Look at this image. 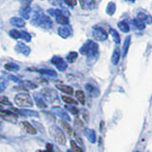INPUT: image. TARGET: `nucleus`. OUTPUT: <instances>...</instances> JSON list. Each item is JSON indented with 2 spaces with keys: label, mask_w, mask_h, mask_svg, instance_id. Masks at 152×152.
I'll use <instances>...</instances> for the list:
<instances>
[{
  "label": "nucleus",
  "mask_w": 152,
  "mask_h": 152,
  "mask_svg": "<svg viewBox=\"0 0 152 152\" xmlns=\"http://www.w3.org/2000/svg\"><path fill=\"white\" fill-rule=\"evenodd\" d=\"M31 22L32 25L36 27H41L43 28H46V30H49L52 26L51 19L42 12H35Z\"/></svg>",
  "instance_id": "nucleus-1"
},
{
  "label": "nucleus",
  "mask_w": 152,
  "mask_h": 152,
  "mask_svg": "<svg viewBox=\"0 0 152 152\" xmlns=\"http://www.w3.org/2000/svg\"><path fill=\"white\" fill-rule=\"evenodd\" d=\"M98 48V45L94 41L88 40L80 49V53L85 56H88V58H91V57L97 55Z\"/></svg>",
  "instance_id": "nucleus-2"
},
{
  "label": "nucleus",
  "mask_w": 152,
  "mask_h": 152,
  "mask_svg": "<svg viewBox=\"0 0 152 152\" xmlns=\"http://www.w3.org/2000/svg\"><path fill=\"white\" fill-rule=\"evenodd\" d=\"M14 102H15V104L18 107H31L33 104L32 99L28 93H20L16 95L15 99H14Z\"/></svg>",
  "instance_id": "nucleus-3"
},
{
  "label": "nucleus",
  "mask_w": 152,
  "mask_h": 152,
  "mask_svg": "<svg viewBox=\"0 0 152 152\" xmlns=\"http://www.w3.org/2000/svg\"><path fill=\"white\" fill-rule=\"evenodd\" d=\"M50 133L51 137L53 138L54 141L57 142V144L64 145H66V136L64 135L63 131H62L59 127H57L55 126H52L50 127Z\"/></svg>",
  "instance_id": "nucleus-4"
},
{
  "label": "nucleus",
  "mask_w": 152,
  "mask_h": 152,
  "mask_svg": "<svg viewBox=\"0 0 152 152\" xmlns=\"http://www.w3.org/2000/svg\"><path fill=\"white\" fill-rule=\"evenodd\" d=\"M93 38L97 41H104L107 39L108 34L107 32L104 30L103 28L99 27V26H95L93 27V32H92Z\"/></svg>",
  "instance_id": "nucleus-5"
},
{
  "label": "nucleus",
  "mask_w": 152,
  "mask_h": 152,
  "mask_svg": "<svg viewBox=\"0 0 152 152\" xmlns=\"http://www.w3.org/2000/svg\"><path fill=\"white\" fill-rule=\"evenodd\" d=\"M0 118H2L3 120L11 122V123H16L17 117L15 113L11 110H1L0 111Z\"/></svg>",
  "instance_id": "nucleus-6"
},
{
  "label": "nucleus",
  "mask_w": 152,
  "mask_h": 152,
  "mask_svg": "<svg viewBox=\"0 0 152 152\" xmlns=\"http://www.w3.org/2000/svg\"><path fill=\"white\" fill-rule=\"evenodd\" d=\"M51 63L53 64L57 69L60 71H64L68 68V64L64 61L63 58H61L59 56H53L51 59Z\"/></svg>",
  "instance_id": "nucleus-7"
},
{
  "label": "nucleus",
  "mask_w": 152,
  "mask_h": 152,
  "mask_svg": "<svg viewBox=\"0 0 152 152\" xmlns=\"http://www.w3.org/2000/svg\"><path fill=\"white\" fill-rule=\"evenodd\" d=\"M15 50L17 52H19V53L26 55V56H28L31 53V48L25 45L24 43H18V44L15 46Z\"/></svg>",
  "instance_id": "nucleus-8"
},
{
  "label": "nucleus",
  "mask_w": 152,
  "mask_h": 152,
  "mask_svg": "<svg viewBox=\"0 0 152 152\" xmlns=\"http://www.w3.org/2000/svg\"><path fill=\"white\" fill-rule=\"evenodd\" d=\"M79 3L83 10H88V11L93 10L96 6L95 0H79Z\"/></svg>",
  "instance_id": "nucleus-9"
},
{
  "label": "nucleus",
  "mask_w": 152,
  "mask_h": 152,
  "mask_svg": "<svg viewBox=\"0 0 152 152\" xmlns=\"http://www.w3.org/2000/svg\"><path fill=\"white\" fill-rule=\"evenodd\" d=\"M20 126L27 133H28V134H31V135H35L36 134L37 131L34 128V126H32V125H31L28 122H22L20 124Z\"/></svg>",
  "instance_id": "nucleus-10"
},
{
  "label": "nucleus",
  "mask_w": 152,
  "mask_h": 152,
  "mask_svg": "<svg viewBox=\"0 0 152 152\" xmlns=\"http://www.w3.org/2000/svg\"><path fill=\"white\" fill-rule=\"evenodd\" d=\"M84 132H85V135L87 136V138L90 142L94 144V142H96V133H95V131L93 129H90V128H85Z\"/></svg>",
  "instance_id": "nucleus-11"
},
{
  "label": "nucleus",
  "mask_w": 152,
  "mask_h": 152,
  "mask_svg": "<svg viewBox=\"0 0 152 152\" xmlns=\"http://www.w3.org/2000/svg\"><path fill=\"white\" fill-rule=\"evenodd\" d=\"M52 110H54V112L57 114V115H58L59 117H61V119H63V120H66V121L70 120V118L68 115V113H66V111H65L64 109H62L60 107H53Z\"/></svg>",
  "instance_id": "nucleus-12"
},
{
  "label": "nucleus",
  "mask_w": 152,
  "mask_h": 152,
  "mask_svg": "<svg viewBox=\"0 0 152 152\" xmlns=\"http://www.w3.org/2000/svg\"><path fill=\"white\" fill-rule=\"evenodd\" d=\"M58 34L62 37L66 39V38H68L70 34H71V31L69 27H60L58 28Z\"/></svg>",
  "instance_id": "nucleus-13"
},
{
  "label": "nucleus",
  "mask_w": 152,
  "mask_h": 152,
  "mask_svg": "<svg viewBox=\"0 0 152 152\" xmlns=\"http://www.w3.org/2000/svg\"><path fill=\"white\" fill-rule=\"evenodd\" d=\"M137 18L141 20L142 22H144L145 24H152V16L149 15V14H145L144 12H140L138 13Z\"/></svg>",
  "instance_id": "nucleus-14"
},
{
  "label": "nucleus",
  "mask_w": 152,
  "mask_h": 152,
  "mask_svg": "<svg viewBox=\"0 0 152 152\" xmlns=\"http://www.w3.org/2000/svg\"><path fill=\"white\" fill-rule=\"evenodd\" d=\"M10 22H11L12 26H15L17 28H22L25 26V21L20 17H12V18H11Z\"/></svg>",
  "instance_id": "nucleus-15"
},
{
  "label": "nucleus",
  "mask_w": 152,
  "mask_h": 152,
  "mask_svg": "<svg viewBox=\"0 0 152 152\" xmlns=\"http://www.w3.org/2000/svg\"><path fill=\"white\" fill-rule=\"evenodd\" d=\"M86 89L88 90V92L90 95H91L92 97H98V95H99V89L96 88L95 87H93L92 85L87 84V85H86Z\"/></svg>",
  "instance_id": "nucleus-16"
},
{
  "label": "nucleus",
  "mask_w": 152,
  "mask_h": 152,
  "mask_svg": "<svg viewBox=\"0 0 152 152\" xmlns=\"http://www.w3.org/2000/svg\"><path fill=\"white\" fill-rule=\"evenodd\" d=\"M60 124H61V126H63L64 128V130L66 131V133L68 134L69 136H71L73 134V129H72V127L70 126V125L68 123V122H66L64 120H61L60 121Z\"/></svg>",
  "instance_id": "nucleus-17"
},
{
  "label": "nucleus",
  "mask_w": 152,
  "mask_h": 152,
  "mask_svg": "<svg viewBox=\"0 0 152 152\" xmlns=\"http://www.w3.org/2000/svg\"><path fill=\"white\" fill-rule=\"evenodd\" d=\"M120 57H121V51H120V49H115L113 51V54H112V57H111V62L113 65H117L119 63V60H120Z\"/></svg>",
  "instance_id": "nucleus-18"
},
{
  "label": "nucleus",
  "mask_w": 152,
  "mask_h": 152,
  "mask_svg": "<svg viewBox=\"0 0 152 152\" xmlns=\"http://www.w3.org/2000/svg\"><path fill=\"white\" fill-rule=\"evenodd\" d=\"M56 88H58L59 90H61V91H63L66 94H69L71 95L73 93V88L69 87V86H66V85H57Z\"/></svg>",
  "instance_id": "nucleus-19"
},
{
  "label": "nucleus",
  "mask_w": 152,
  "mask_h": 152,
  "mask_svg": "<svg viewBox=\"0 0 152 152\" xmlns=\"http://www.w3.org/2000/svg\"><path fill=\"white\" fill-rule=\"evenodd\" d=\"M131 36H127L125 41H124V45H123V55L125 57L127 54V51L128 49H129V46H130V42H131Z\"/></svg>",
  "instance_id": "nucleus-20"
},
{
  "label": "nucleus",
  "mask_w": 152,
  "mask_h": 152,
  "mask_svg": "<svg viewBox=\"0 0 152 152\" xmlns=\"http://www.w3.org/2000/svg\"><path fill=\"white\" fill-rule=\"evenodd\" d=\"M55 18H56V22L61 24V25H68L69 22L68 16L65 15L64 13L60 14V15H58V16H56Z\"/></svg>",
  "instance_id": "nucleus-21"
},
{
  "label": "nucleus",
  "mask_w": 152,
  "mask_h": 152,
  "mask_svg": "<svg viewBox=\"0 0 152 152\" xmlns=\"http://www.w3.org/2000/svg\"><path fill=\"white\" fill-rule=\"evenodd\" d=\"M118 28H120V30L123 31V32H128L130 30V27L129 25L126 22V21H121V22H119L118 23Z\"/></svg>",
  "instance_id": "nucleus-22"
},
{
  "label": "nucleus",
  "mask_w": 152,
  "mask_h": 152,
  "mask_svg": "<svg viewBox=\"0 0 152 152\" xmlns=\"http://www.w3.org/2000/svg\"><path fill=\"white\" fill-rule=\"evenodd\" d=\"M133 26H134L136 28H138V30H144V28H145V24L144 22H142L141 20H139V19H133V20L131 21Z\"/></svg>",
  "instance_id": "nucleus-23"
},
{
  "label": "nucleus",
  "mask_w": 152,
  "mask_h": 152,
  "mask_svg": "<svg viewBox=\"0 0 152 152\" xmlns=\"http://www.w3.org/2000/svg\"><path fill=\"white\" fill-rule=\"evenodd\" d=\"M116 12V5L114 2H109L107 4V13L108 15H113L114 12Z\"/></svg>",
  "instance_id": "nucleus-24"
},
{
  "label": "nucleus",
  "mask_w": 152,
  "mask_h": 152,
  "mask_svg": "<svg viewBox=\"0 0 152 152\" xmlns=\"http://www.w3.org/2000/svg\"><path fill=\"white\" fill-rule=\"evenodd\" d=\"M31 9L30 6L28 7H23L22 11L20 12V14L25 18V19H28L30 18V14H31Z\"/></svg>",
  "instance_id": "nucleus-25"
},
{
  "label": "nucleus",
  "mask_w": 152,
  "mask_h": 152,
  "mask_svg": "<svg viewBox=\"0 0 152 152\" xmlns=\"http://www.w3.org/2000/svg\"><path fill=\"white\" fill-rule=\"evenodd\" d=\"M5 69H7L9 71H17L19 69L18 65H16L15 63H7L4 66Z\"/></svg>",
  "instance_id": "nucleus-26"
},
{
  "label": "nucleus",
  "mask_w": 152,
  "mask_h": 152,
  "mask_svg": "<svg viewBox=\"0 0 152 152\" xmlns=\"http://www.w3.org/2000/svg\"><path fill=\"white\" fill-rule=\"evenodd\" d=\"M62 100H63L66 104H72V106H76V104H78V102L76 101V100H74L73 98H71L70 96H65V95H63V96H62Z\"/></svg>",
  "instance_id": "nucleus-27"
},
{
  "label": "nucleus",
  "mask_w": 152,
  "mask_h": 152,
  "mask_svg": "<svg viewBox=\"0 0 152 152\" xmlns=\"http://www.w3.org/2000/svg\"><path fill=\"white\" fill-rule=\"evenodd\" d=\"M75 95H76V98H77L78 101L82 104H85V103H86V101H85L86 96H85V93L82 91V90H77V91L75 92Z\"/></svg>",
  "instance_id": "nucleus-28"
},
{
  "label": "nucleus",
  "mask_w": 152,
  "mask_h": 152,
  "mask_svg": "<svg viewBox=\"0 0 152 152\" xmlns=\"http://www.w3.org/2000/svg\"><path fill=\"white\" fill-rule=\"evenodd\" d=\"M109 31H110V34H111V36H112V38H113V40H114V42L115 43H120V41H121V38H120V35H119V33L114 30V28H109Z\"/></svg>",
  "instance_id": "nucleus-29"
},
{
  "label": "nucleus",
  "mask_w": 152,
  "mask_h": 152,
  "mask_svg": "<svg viewBox=\"0 0 152 152\" xmlns=\"http://www.w3.org/2000/svg\"><path fill=\"white\" fill-rule=\"evenodd\" d=\"M78 57V53L75 51H71L70 53H69L68 57H66V60H68L69 63H73V62L77 59Z\"/></svg>",
  "instance_id": "nucleus-30"
},
{
  "label": "nucleus",
  "mask_w": 152,
  "mask_h": 152,
  "mask_svg": "<svg viewBox=\"0 0 152 152\" xmlns=\"http://www.w3.org/2000/svg\"><path fill=\"white\" fill-rule=\"evenodd\" d=\"M38 71H39V72L42 73V74L50 75V76H52V77H56V76H57V73L52 69H39Z\"/></svg>",
  "instance_id": "nucleus-31"
},
{
  "label": "nucleus",
  "mask_w": 152,
  "mask_h": 152,
  "mask_svg": "<svg viewBox=\"0 0 152 152\" xmlns=\"http://www.w3.org/2000/svg\"><path fill=\"white\" fill-rule=\"evenodd\" d=\"M48 13L50 14V15H52V16L56 17V16L60 15V14L64 13V12L62 11V10H53V9H50V10H48Z\"/></svg>",
  "instance_id": "nucleus-32"
},
{
  "label": "nucleus",
  "mask_w": 152,
  "mask_h": 152,
  "mask_svg": "<svg viewBox=\"0 0 152 152\" xmlns=\"http://www.w3.org/2000/svg\"><path fill=\"white\" fill-rule=\"evenodd\" d=\"M70 146H71V150L72 152H83V149L81 148L78 145L76 144L75 141H70Z\"/></svg>",
  "instance_id": "nucleus-33"
},
{
  "label": "nucleus",
  "mask_w": 152,
  "mask_h": 152,
  "mask_svg": "<svg viewBox=\"0 0 152 152\" xmlns=\"http://www.w3.org/2000/svg\"><path fill=\"white\" fill-rule=\"evenodd\" d=\"M9 34L12 38H13V39H18V38H20L21 36V31H16V30H12V31H10Z\"/></svg>",
  "instance_id": "nucleus-34"
},
{
  "label": "nucleus",
  "mask_w": 152,
  "mask_h": 152,
  "mask_svg": "<svg viewBox=\"0 0 152 152\" xmlns=\"http://www.w3.org/2000/svg\"><path fill=\"white\" fill-rule=\"evenodd\" d=\"M21 39L25 40L26 42H31V36L30 33H28L27 31H21V36H20Z\"/></svg>",
  "instance_id": "nucleus-35"
},
{
  "label": "nucleus",
  "mask_w": 152,
  "mask_h": 152,
  "mask_svg": "<svg viewBox=\"0 0 152 152\" xmlns=\"http://www.w3.org/2000/svg\"><path fill=\"white\" fill-rule=\"evenodd\" d=\"M19 113L21 114V115H24V116H38V114L34 111H30V110H19Z\"/></svg>",
  "instance_id": "nucleus-36"
},
{
  "label": "nucleus",
  "mask_w": 152,
  "mask_h": 152,
  "mask_svg": "<svg viewBox=\"0 0 152 152\" xmlns=\"http://www.w3.org/2000/svg\"><path fill=\"white\" fill-rule=\"evenodd\" d=\"M8 82L5 78H0V92H2L7 88Z\"/></svg>",
  "instance_id": "nucleus-37"
},
{
  "label": "nucleus",
  "mask_w": 152,
  "mask_h": 152,
  "mask_svg": "<svg viewBox=\"0 0 152 152\" xmlns=\"http://www.w3.org/2000/svg\"><path fill=\"white\" fill-rule=\"evenodd\" d=\"M0 104H4V106H11V101L6 96H0Z\"/></svg>",
  "instance_id": "nucleus-38"
},
{
  "label": "nucleus",
  "mask_w": 152,
  "mask_h": 152,
  "mask_svg": "<svg viewBox=\"0 0 152 152\" xmlns=\"http://www.w3.org/2000/svg\"><path fill=\"white\" fill-rule=\"evenodd\" d=\"M35 100H36L37 106L39 107H47V104H45L44 101H43V99L40 98V97H38L37 95H35Z\"/></svg>",
  "instance_id": "nucleus-39"
},
{
  "label": "nucleus",
  "mask_w": 152,
  "mask_h": 152,
  "mask_svg": "<svg viewBox=\"0 0 152 152\" xmlns=\"http://www.w3.org/2000/svg\"><path fill=\"white\" fill-rule=\"evenodd\" d=\"M66 108H68L69 110H70V112L74 114V115H76V114H78L79 113V110H78V108H76L75 107H73L72 104H70V106H66Z\"/></svg>",
  "instance_id": "nucleus-40"
},
{
  "label": "nucleus",
  "mask_w": 152,
  "mask_h": 152,
  "mask_svg": "<svg viewBox=\"0 0 152 152\" xmlns=\"http://www.w3.org/2000/svg\"><path fill=\"white\" fill-rule=\"evenodd\" d=\"M64 2L66 5H69V6L73 7V6H75V5H76V3H77V0H64Z\"/></svg>",
  "instance_id": "nucleus-41"
},
{
  "label": "nucleus",
  "mask_w": 152,
  "mask_h": 152,
  "mask_svg": "<svg viewBox=\"0 0 152 152\" xmlns=\"http://www.w3.org/2000/svg\"><path fill=\"white\" fill-rule=\"evenodd\" d=\"M25 84L28 86V88H32V89H33V88H37V86H36L35 84H33V83L30 82V81H26Z\"/></svg>",
  "instance_id": "nucleus-42"
},
{
  "label": "nucleus",
  "mask_w": 152,
  "mask_h": 152,
  "mask_svg": "<svg viewBox=\"0 0 152 152\" xmlns=\"http://www.w3.org/2000/svg\"><path fill=\"white\" fill-rule=\"evenodd\" d=\"M22 4H23V7H28L30 6V3L31 2V0H19Z\"/></svg>",
  "instance_id": "nucleus-43"
},
{
  "label": "nucleus",
  "mask_w": 152,
  "mask_h": 152,
  "mask_svg": "<svg viewBox=\"0 0 152 152\" xmlns=\"http://www.w3.org/2000/svg\"><path fill=\"white\" fill-rule=\"evenodd\" d=\"M50 4L52 5H54V6H56V5H59L60 2H61V0H48Z\"/></svg>",
  "instance_id": "nucleus-44"
},
{
  "label": "nucleus",
  "mask_w": 152,
  "mask_h": 152,
  "mask_svg": "<svg viewBox=\"0 0 152 152\" xmlns=\"http://www.w3.org/2000/svg\"><path fill=\"white\" fill-rule=\"evenodd\" d=\"M9 77H10V79H12V81H14V82H17V83L21 82V81H20V79H18L17 77H15V76H12V75H9Z\"/></svg>",
  "instance_id": "nucleus-45"
},
{
  "label": "nucleus",
  "mask_w": 152,
  "mask_h": 152,
  "mask_svg": "<svg viewBox=\"0 0 152 152\" xmlns=\"http://www.w3.org/2000/svg\"><path fill=\"white\" fill-rule=\"evenodd\" d=\"M40 152H53V151H52V146L50 145H47V149L45 151H40Z\"/></svg>",
  "instance_id": "nucleus-46"
},
{
  "label": "nucleus",
  "mask_w": 152,
  "mask_h": 152,
  "mask_svg": "<svg viewBox=\"0 0 152 152\" xmlns=\"http://www.w3.org/2000/svg\"><path fill=\"white\" fill-rule=\"evenodd\" d=\"M75 138H76V140H77V141H78V142H79V144H80V145H83V142H82V140H81V139H80V138H79V136H77V135H75Z\"/></svg>",
  "instance_id": "nucleus-47"
},
{
  "label": "nucleus",
  "mask_w": 152,
  "mask_h": 152,
  "mask_svg": "<svg viewBox=\"0 0 152 152\" xmlns=\"http://www.w3.org/2000/svg\"><path fill=\"white\" fill-rule=\"evenodd\" d=\"M128 1H130V2H134L135 0H128Z\"/></svg>",
  "instance_id": "nucleus-48"
},
{
  "label": "nucleus",
  "mask_w": 152,
  "mask_h": 152,
  "mask_svg": "<svg viewBox=\"0 0 152 152\" xmlns=\"http://www.w3.org/2000/svg\"><path fill=\"white\" fill-rule=\"evenodd\" d=\"M1 108H2V107H1V106H0V109H1Z\"/></svg>",
  "instance_id": "nucleus-49"
},
{
  "label": "nucleus",
  "mask_w": 152,
  "mask_h": 152,
  "mask_svg": "<svg viewBox=\"0 0 152 152\" xmlns=\"http://www.w3.org/2000/svg\"><path fill=\"white\" fill-rule=\"evenodd\" d=\"M68 152H71V151L70 150H68Z\"/></svg>",
  "instance_id": "nucleus-50"
},
{
  "label": "nucleus",
  "mask_w": 152,
  "mask_h": 152,
  "mask_svg": "<svg viewBox=\"0 0 152 152\" xmlns=\"http://www.w3.org/2000/svg\"><path fill=\"white\" fill-rule=\"evenodd\" d=\"M134 152H138V151H134Z\"/></svg>",
  "instance_id": "nucleus-51"
}]
</instances>
